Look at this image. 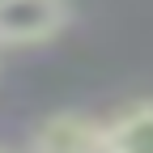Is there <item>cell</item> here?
I'll use <instances>...</instances> for the list:
<instances>
[{"label": "cell", "instance_id": "obj_1", "mask_svg": "<svg viewBox=\"0 0 153 153\" xmlns=\"http://www.w3.org/2000/svg\"><path fill=\"white\" fill-rule=\"evenodd\" d=\"M68 22V0H4L0 43H47Z\"/></svg>", "mask_w": 153, "mask_h": 153}, {"label": "cell", "instance_id": "obj_2", "mask_svg": "<svg viewBox=\"0 0 153 153\" xmlns=\"http://www.w3.org/2000/svg\"><path fill=\"white\" fill-rule=\"evenodd\" d=\"M30 153H102V123L76 111H60L34 128Z\"/></svg>", "mask_w": 153, "mask_h": 153}, {"label": "cell", "instance_id": "obj_3", "mask_svg": "<svg viewBox=\"0 0 153 153\" xmlns=\"http://www.w3.org/2000/svg\"><path fill=\"white\" fill-rule=\"evenodd\" d=\"M102 153H153V102H136L102 123Z\"/></svg>", "mask_w": 153, "mask_h": 153}, {"label": "cell", "instance_id": "obj_4", "mask_svg": "<svg viewBox=\"0 0 153 153\" xmlns=\"http://www.w3.org/2000/svg\"><path fill=\"white\" fill-rule=\"evenodd\" d=\"M0 153H13V149H4V145H0Z\"/></svg>", "mask_w": 153, "mask_h": 153}, {"label": "cell", "instance_id": "obj_5", "mask_svg": "<svg viewBox=\"0 0 153 153\" xmlns=\"http://www.w3.org/2000/svg\"><path fill=\"white\" fill-rule=\"evenodd\" d=\"M0 4H4V0H0Z\"/></svg>", "mask_w": 153, "mask_h": 153}]
</instances>
